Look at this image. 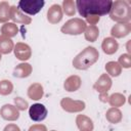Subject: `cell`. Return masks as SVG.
Listing matches in <instances>:
<instances>
[{"label":"cell","mask_w":131,"mask_h":131,"mask_svg":"<svg viewBox=\"0 0 131 131\" xmlns=\"http://www.w3.org/2000/svg\"><path fill=\"white\" fill-rule=\"evenodd\" d=\"M85 39L89 42H94L99 36V30L96 26H89L85 30Z\"/></svg>","instance_id":"603a6c76"},{"label":"cell","mask_w":131,"mask_h":131,"mask_svg":"<svg viewBox=\"0 0 131 131\" xmlns=\"http://www.w3.org/2000/svg\"><path fill=\"white\" fill-rule=\"evenodd\" d=\"M17 32H18V29L14 23H5L1 28L2 36H5L7 38L15 36Z\"/></svg>","instance_id":"ffe728a7"},{"label":"cell","mask_w":131,"mask_h":131,"mask_svg":"<svg viewBox=\"0 0 131 131\" xmlns=\"http://www.w3.org/2000/svg\"><path fill=\"white\" fill-rule=\"evenodd\" d=\"M14 48V44L10 38L5 36H0V53L8 54Z\"/></svg>","instance_id":"d6986e66"},{"label":"cell","mask_w":131,"mask_h":131,"mask_svg":"<svg viewBox=\"0 0 131 131\" xmlns=\"http://www.w3.org/2000/svg\"><path fill=\"white\" fill-rule=\"evenodd\" d=\"M99 19H100L99 16H88V17H86V20H87V23L90 24V26H95V24H97L99 21Z\"/></svg>","instance_id":"4dcf8cb0"},{"label":"cell","mask_w":131,"mask_h":131,"mask_svg":"<svg viewBox=\"0 0 131 131\" xmlns=\"http://www.w3.org/2000/svg\"><path fill=\"white\" fill-rule=\"evenodd\" d=\"M10 18L16 23V24H23V25H29L32 23V18L26 14H24L18 7L15 5L10 6Z\"/></svg>","instance_id":"9c48e42d"},{"label":"cell","mask_w":131,"mask_h":131,"mask_svg":"<svg viewBox=\"0 0 131 131\" xmlns=\"http://www.w3.org/2000/svg\"><path fill=\"white\" fill-rule=\"evenodd\" d=\"M99 98H100V100H101V101H104V102H105V101H107V100H108L107 92H106V93H100V97H99Z\"/></svg>","instance_id":"d6a6232c"},{"label":"cell","mask_w":131,"mask_h":131,"mask_svg":"<svg viewBox=\"0 0 131 131\" xmlns=\"http://www.w3.org/2000/svg\"><path fill=\"white\" fill-rule=\"evenodd\" d=\"M32 73V67L30 63L23 62L17 64L13 70V76L16 78H27Z\"/></svg>","instance_id":"2e32d148"},{"label":"cell","mask_w":131,"mask_h":131,"mask_svg":"<svg viewBox=\"0 0 131 131\" xmlns=\"http://www.w3.org/2000/svg\"><path fill=\"white\" fill-rule=\"evenodd\" d=\"M107 101L113 107H118L125 103V96L121 93H115L108 97Z\"/></svg>","instance_id":"484cf974"},{"label":"cell","mask_w":131,"mask_h":131,"mask_svg":"<svg viewBox=\"0 0 131 131\" xmlns=\"http://www.w3.org/2000/svg\"><path fill=\"white\" fill-rule=\"evenodd\" d=\"M43 87L39 83H34L28 88V96L33 100H38L43 97Z\"/></svg>","instance_id":"ac0fdd59"},{"label":"cell","mask_w":131,"mask_h":131,"mask_svg":"<svg viewBox=\"0 0 131 131\" xmlns=\"http://www.w3.org/2000/svg\"><path fill=\"white\" fill-rule=\"evenodd\" d=\"M0 116L7 121H15L19 118V112L14 105L4 104L0 110Z\"/></svg>","instance_id":"30bf717a"},{"label":"cell","mask_w":131,"mask_h":131,"mask_svg":"<svg viewBox=\"0 0 131 131\" xmlns=\"http://www.w3.org/2000/svg\"><path fill=\"white\" fill-rule=\"evenodd\" d=\"M112 87V80L106 74H102L93 85V88L99 93H106Z\"/></svg>","instance_id":"7c38bea8"},{"label":"cell","mask_w":131,"mask_h":131,"mask_svg":"<svg viewBox=\"0 0 131 131\" xmlns=\"http://www.w3.org/2000/svg\"><path fill=\"white\" fill-rule=\"evenodd\" d=\"M110 17L118 24L129 23L131 18V7L125 0H117L112 3Z\"/></svg>","instance_id":"3957f363"},{"label":"cell","mask_w":131,"mask_h":131,"mask_svg":"<svg viewBox=\"0 0 131 131\" xmlns=\"http://www.w3.org/2000/svg\"><path fill=\"white\" fill-rule=\"evenodd\" d=\"M76 8L83 17L99 16L110 13L112 3L111 0H77Z\"/></svg>","instance_id":"6da1fadb"},{"label":"cell","mask_w":131,"mask_h":131,"mask_svg":"<svg viewBox=\"0 0 131 131\" xmlns=\"http://www.w3.org/2000/svg\"><path fill=\"white\" fill-rule=\"evenodd\" d=\"M101 48H102L104 53L114 54L115 52H117V50L119 48V44H118V42L116 41L115 38L107 37V38L103 39V41L101 43Z\"/></svg>","instance_id":"5bb4252c"},{"label":"cell","mask_w":131,"mask_h":131,"mask_svg":"<svg viewBox=\"0 0 131 131\" xmlns=\"http://www.w3.org/2000/svg\"><path fill=\"white\" fill-rule=\"evenodd\" d=\"M118 63L121 66V68L129 69V68L131 67V57H130V55H129V54H127V53L120 55Z\"/></svg>","instance_id":"83f0119b"},{"label":"cell","mask_w":131,"mask_h":131,"mask_svg":"<svg viewBox=\"0 0 131 131\" xmlns=\"http://www.w3.org/2000/svg\"><path fill=\"white\" fill-rule=\"evenodd\" d=\"M105 117H106V120L108 122H111L113 124H117L122 120V113L117 107H111L106 112Z\"/></svg>","instance_id":"44dd1931"},{"label":"cell","mask_w":131,"mask_h":131,"mask_svg":"<svg viewBox=\"0 0 131 131\" xmlns=\"http://www.w3.org/2000/svg\"><path fill=\"white\" fill-rule=\"evenodd\" d=\"M60 105L62 110L69 113H77L81 112L85 108V102L81 100H73L70 97H64L60 101Z\"/></svg>","instance_id":"8992f818"},{"label":"cell","mask_w":131,"mask_h":131,"mask_svg":"<svg viewBox=\"0 0 131 131\" xmlns=\"http://www.w3.org/2000/svg\"><path fill=\"white\" fill-rule=\"evenodd\" d=\"M81 86V79L79 76H71L69 77L64 83H63V87L67 91L69 92H73V91H77Z\"/></svg>","instance_id":"e0dca14e"},{"label":"cell","mask_w":131,"mask_h":131,"mask_svg":"<svg viewBox=\"0 0 131 131\" xmlns=\"http://www.w3.org/2000/svg\"><path fill=\"white\" fill-rule=\"evenodd\" d=\"M13 85L9 80H2L0 81V94L1 95H8L12 92Z\"/></svg>","instance_id":"4316f807"},{"label":"cell","mask_w":131,"mask_h":131,"mask_svg":"<svg viewBox=\"0 0 131 131\" xmlns=\"http://www.w3.org/2000/svg\"><path fill=\"white\" fill-rule=\"evenodd\" d=\"M86 28H87V25L85 20L79 17H75L68 20L61 27L60 31L63 34H68V35H80L85 32Z\"/></svg>","instance_id":"277c9868"},{"label":"cell","mask_w":131,"mask_h":131,"mask_svg":"<svg viewBox=\"0 0 131 131\" xmlns=\"http://www.w3.org/2000/svg\"><path fill=\"white\" fill-rule=\"evenodd\" d=\"M28 131H47V128L45 125H42V124H36V125H33L29 128Z\"/></svg>","instance_id":"f546056e"},{"label":"cell","mask_w":131,"mask_h":131,"mask_svg":"<svg viewBox=\"0 0 131 131\" xmlns=\"http://www.w3.org/2000/svg\"><path fill=\"white\" fill-rule=\"evenodd\" d=\"M98 57V51L94 47L88 46L73 59V66L77 70H87L97 61Z\"/></svg>","instance_id":"7a4b0ae2"},{"label":"cell","mask_w":131,"mask_h":131,"mask_svg":"<svg viewBox=\"0 0 131 131\" xmlns=\"http://www.w3.org/2000/svg\"><path fill=\"white\" fill-rule=\"evenodd\" d=\"M0 60H1V53H0Z\"/></svg>","instance_id":"836d02e7"},{"label":"cell","mask_w":131,"mask_h":131,"mask_svg":"<svg viewBox=\"0 0 131 131\" xmlns=\"http://www.w3.org/2000/svg\"><path fill=\"white\" fill-rule=\"evenodd\" d=\"M130 31H131V25L129 23L117 24L112 28L111 35L115 38H123L129 35Z\"/></svg>","instance_id":"4fadbf2b"},{"label":"cell","mask_w":131,"mask_h":131,"mask_svg":"<svg viewBox=\"0 0 131 131\" xmlns=\"http://www.w3.org/2000/svg\"><path fill=\"white\" fill-rule=\"evenodd\" d=\"M62 12L69 16H73L76 13V3L73 0H63L61 6Z\"/></svg>","instance_id":"d4e9b609"},{"label":"cell","mask_w":131,"mask_h":131,"mask_svg":"<svg viewBox=\"0 0 131 131\" xmlns=\"http://www.w3.org/2000/svg\"><path fill=\"white\" fill-rule=\"evenodd\" d=\"M44 4L45 2L43 0H20L17 4V7L21 12L35 15L43 8Z\"/></svg>","instance_id":"5b68a950"},{"label":"cell","mask_w":131,"mask_h":131,"mask_svg":"<svg viewBox=\"0 0 131 131\" xmlns=\"http://www.w3.org/2000/svg\"><path fill=\"white\" fill-rule=\"evenodd\" d=\"M62 18V9L61 6L58 4H53L49 7L48 11H47V20L52 24L55 25L57 23H59Z\"/></svg>","instance_id":"8fae6325"},{"label":"cell","mask_w":131,"mask_h":131,"mask_svg":"<svg viewBox=\"0 0 131 131\" xmlns=\"http://www.w3.org/2000/svg\"><path fill=\"white\" fill-rule=\"evenodd\" d=\"M10 18V5L6 1L0 2V23H7Z\"/></svg>","instance_id":"7402d4cb"},{"label":"cell","mask_w":131,"mask_h":131,"mask_svg":"<svg viewBox=\"0 0 131 131\" xmlns=\"http://www.w3.org/2000/svg\"><path fill=\"white\" fill-rule=\"evenodd\" d=\"M3 131H20V129H19V127H18L17 125H15V124H8V125L4 128Z\"/></svg>","instance_id":"1f68e13d"},{"label":"cell","mask_w":131,"mask_h":131,"mask_svg":"<svg viewBox=\"0 0 131 131\" xmlns=\"http://www.w3.org/2000/svg\"><path fill=\"white\" fill-rule=\"evenodd\" d=\"M13 51H14V55L16 56V58L23 61L28 60L32 55L31 47L28 44L21 43V42L16 43V45L13 48Z\"/></svg>","instance_id":"ba28073f"},{"label":"cell","mask_w":131,"mask_h":131,"mask_svg":"<svg viewBox=\"0 0 131 131\" xmlns=\"http://www.w3.org/2000/svg\"><path fill=\"white\" fill-rule=\"evenodd\" d=\"M13 100H14V104H15L14 106H15L18 111H25V110H27L28 106H29L28 101L25 100V99L21 98V97H15Z\"/></svg>","instance_id":"f1b7e54d"},{"label":"cell","mask_w":131,"mask_h":131,"mask_svg":"<svg viewBox=\"0 0 131 131\" xmlns=\"http://www.w3.org/2000/svg\"><path fill=\"white\" fill-rule=\"evenodd\" d=\"M76 124L80 131H92L93 130V122L90 118L84 115H78L76 118Z\"/></svg>","instance_id":"9a60e30c"},{"label":"cell","mask_w":131,"mask_h":131,"mask_svg":"<svg viewBox=\"0 0 131 131\" xmlns=\"http://www.w3.org/2000/svg\"><path fill=\"white\" fill-rule=\"evenodd\" d=\"M105 71L107 72V74H110L112 77H118L121 72H122V68L121 66L116 62V61H108L105 64Z\"/></svg>","instance_id":"cb8c5ba5"},{"label":"cell","mask_w":131,"mask_h":131,"mask_svg":"<svg viewBox=\"0 0 131 131\" xmlns=\"http://www.w3.org/2000/svg\"><path fill=\"white\" fill-rule=\"evenodd\" d=\"M51 131H55V130H51Z\"/></svg>","instance_id":"e575fe53"},{"label":"cell","mask_w":131,"mask_h":131,"mask_svg":"<svg viewBox=\"0 0 131 131\" xmlns=\"http://www.w3.org/2000/svg\"><path fill=\"white\" fill-rule=\"evenodd\" d=\"M29 116L35 122H41L47 117V108L42 103H34L29 108Z\"/></svg>","instance_id":"52a82bcc"}]
</instances>
